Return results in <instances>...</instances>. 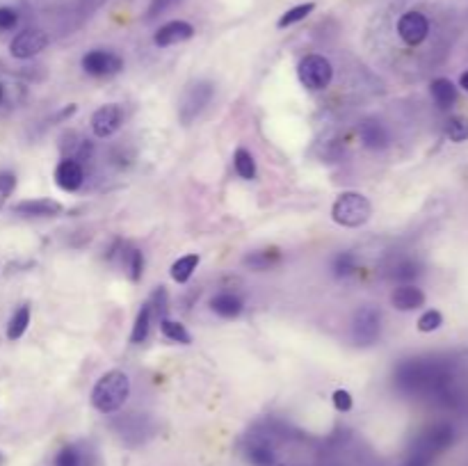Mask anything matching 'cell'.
Here are the masks:
<instances>
[{
  "label": "cell",
  "mask_w": 468,
  "mask_h": 466,
  "mask_svg": "<svg viewBox=\"0 0 468 466\" xmlns=\"http://www.w3.org/2000/svg\"><path fill=\"white\" fill-rule=\"evenodd\" d=\"M128 396H131V380L124 370H110L96 382L94 391H91V405L100 414H112L119 411Z\"/></svg>",
  "instance_id": "6da1fadb"
},
{
  "label": "cell",
  "mask_w": 468,
  "mask_h": 466,
  "mask_svg": "<svg viewBox=\"0 0 468 466\" xmlns=\"http://www.w3.org/2000/svg\"><path fill=\"white\" fill-rule=\"evenodd\" d=\"M372 206L361 192H343L332 206V219L345 228H359L370 219Z\"/></svg>",
  "instance_id": "7a4b0ae2"
},
{
  "label": "cell",
  "mask_w": 468,
  "mask_h": 466,
  "mask_svg": "<svg viewBox=\"0 0 468 466\" xmlns=\"http://www.w3.org/2000/svg\"><path fill=\"white\" fill-rule=\"evenodd\" d=\"M213 96H215L213 82H208V80L192 82V85L186 87V91H183V96L178 101V119L186 126H190L201 112H204L206 105L213 101Z\"/></svg>",
  "instance_id": "3957f363"
},
{
  "label": "cell",
  "mask_w": 468,
  "mask_h": 466,
  "mask_svg": "<svg viewBox=\"0 0 468 466\" xmlns=\"http://www.w3.org/2000/svg\"><path fill=\"white\" fill-rule=\"evenodd\" d=\"M297 76L306 89L320 91L329 87V82L334 78V69H332V62L323 58V55H306V58L299 62Z\"/></svg>",
  "instance_id": "277c9868"
},
{
  "label": "cell",
  "mask_w": 468,
  "mask_h": 466,
  "mask_svg": "<svg viewBox=\"0 0 468 466\" xmlns=\"http://www.w3.org/2000/svg\"><path fill=\"white\" fill-rule=\"evenodd\" d=\"M382 334V316L375 306H361L352 318V341L359 347H370Z\"/></svg>",
  "instance_id": "5b68a950"
},
{
  "label": "cell",
  "mask_w": 468,
  "mask_h": 466,
  "mask_svg": "<svg viewBox=\"0 0 468 466\" xmlns=\"http://www.w3.org/2000/svg\"><path fill=\"white\" fill-rule=\"evenodd\" d=\"M46 46H48V34L44 30H37V27H30V30H23L14 37L12 44H9V53L16 60H30L46 51Z\"/></svg>",
  "instance_id": "8992f818"
},
{
  "label": "cell",
  "mask_w": 468,
  "mask_h": 466,
  "mask_svg": "<svg viewBox=\"0 0 468 466\" xmlns=\"http://www.w3.org/2000/svg\"><path fill=\"white\" fill-rule=\"evenodd\" d=\"M82 69H85L89 76L108 78V76H117V73L124 69V60L110 51H89L85 58H82Z\"/></svg>",
  "instance_id": "52a82bcc"
},
{
  "label": "cell",
  "mask_w": 468,
  "mask_h": 466,
  "mask_svg": "<svg viewBox=\"0 0 468 466\" xmlns=\"http://www.w3.org/2000/svg\"><path fill=\"white\" fill-rule=\"evenodd\" d=\"M398 34L400 39L409 44V46H418L427 39L429 34V21L425 14L420 12H407L400 16L398 21Z\"/></svg>",
  "instance_id": "ba28073f"
},
{
  "label": "cell",
  "mask_w": 468,
  "mask_h": 466,
  "mask_svg": "<svg viewBox=\"0 0 468 466\" xmlns=\"http://www.w3.org/2000/svg\"><path fill=\"white\" fill-rule=\"evenodd\" d=\"M122 122H124L122 108L115 103H108L91 115V131H94V135L100 137V140H105V137L115 135L119 128H122Z\"/></svg>",
  "instance_id": "9c48e42d"
},
{
  "label": "cell",
  "mask_w": 468,
  "mask_h": 466,
  "mask_svg": "<svg viewBox=\"0 0 468 466\" xmlns=\"http://www.w3.org/2000/svg\"><path fill=\"white\" fill-rule=\"evenodd\" d=\"M453 439H455V429L448 423H438L434 427H429L427 432L418 439L416 451H423L429 457H434L441 451H446V448L453 444Z\"/></svg>",
  "instance_id": "30bf717a"
},
{
  "label": "cell",
  "mask_w": 468,
  "mask_h": 466,
  "mask_svg": "<svg viewBox=\"0 0 468 466\" xmlns=\"http://www.w3.org/2000/svg\"><path fill=\"white\" fill-rule=\"evenodd\" d=\"M195 37V27H192L188 21H169L158 27V32L153 34L155 46L160 48H167V46H176L183 44Z\"/></svg>",
  "instance_id": "8fae6325"
},
{
  "label": "cell",
  "mask_w": 468,
  "mask_h": 466,
  "mask_svg": "<svg viewBox=\"0 0 468 466\" xmlns=\"http://www.w3.org/2000/svg\"><path fill=\"white\" fill-rule=\"evenodd\" d=\"M55 183L64 190V192H76L82 183H85V171H82V164L78 160H62L58 167H55Z\"/></svg>",
  "instance_id": "7c38bea8"
},
{
  "label": "cell",
  "mask_w": 468,
  "mask_h": 466,
  "mask_svg": "<svg viewBox=\"0 0 468 466\" xmlns=\"http://www.w3.org/2000/svg\"><path fill=\"white\" fill-rule=\"evenodd\" d=\"M62 210H64L62 204L55 199H25L14 206V213L25 217H55Z\"/></svg>",
  "instance_id": "4fadbf2b"
},
{
  "label": "cell",
  "mask_w": 468,
  "mask_h": 466,
  "mask_svg": "<svg viewBox=\"0 0 468 466\" xmlns=\"http://www.w3.org/2000/svg\"><path fill=\"white\" fill-rule=\"evenodd\" d=\"M391 304L398 311H416L425 304V292L416 288L414 283H402L391 295Z\"/></svg>",
  "instance_id": "5bb4252c"
},
{
  "label": "cell",
  "mask_w": 468,
  "mask_h": 466,
  "mask_svg": "<svg viewBox=\"0 0 468 466\" xmlns=\"http://www.w3.org/2000/svg\"><path fill=\"white\" fill-rule=\"evenodd\" d=\"M359 135H361V142L363 146H368V149H386L389 146V133L386 128H384L379 122H375V119H365L359 126Z\"/></svg>",
  "instance_id": "9a60e30c"
},
{
  "label": "cell",
  "mask_w": 468,
  "mask_h": 466,
  "mask_svg": "<svg viewBox=\"0 0 468 466\" xmlns=\"http://www.w3.org/2000/svg\"><path fill=\"white\" fill-rule=\"evenodd\" d=\"M210 309H213L219 318L231 320L242 313V299L233 295V292H219V295L210 299Z\"/></svg>",
  "instance_id": "2e32d148"
},
{
  "label": "cell",
  "mask_w": 468,
  "mask_h": 466,
  "mask_svg": "<svg viewBox=\"0 0 468 466\" xmlns=\"http://www.w3.org/2000/svg\"><path fill=\"white\" fill-rule=\"evenodd\" d=\"M429 91H432V98L436 101L438 108H453L455 101H457V87L453 80L448 78H436L432 80V85H429Z\"/></svg>",
  "instance_id": "e0dca14e"
},
{
  "label": "cell",
  "mask_w": 468,
  "mask_h": 466,
  "mask_svg": "<svg viewBox=\"0 0 468 466\" xmlns=\"http://www.w3.org/2000/svg\"><path fill=\"white\" fill-rule=\"evenodd\" d=\"M281 261V252L279 250H259V252H252V254H247L245 259H242V263L247 265V268H252V270H256V272H263V270H270V268H274Z\"/></svg>",
  "instance_id": "ac0fdd59"
},
{
  "label": "cell",
  "mask_w": 468,
  "mask_h": 466,
  "mask_svg": "<svg viewBox=\"0 0 468 466\" xmlns=\"http://www.w3.org/2000/svg\"><path fill=\"white\" fill-rule=\"evenodd\" d=\"M199 254H186L181 256L178 261L171 263V279L176 283H186L190 281V277L195 274V270L199 268Z\"/></svg>",
  "instance_id": "d6986e66"
},
{
  "label": "cell",
  "mask_w": 468,
  "mask_h": 466,
  "mask_svg": "<svg viewBox=\"0 0 468 466\" xmlns=\"http://www.w3.org/2000/svg\"><path fill=\"white\" fill-rule=\"evenodd\" d=\"M151 313H153V306L151 302H146L142 304L140 313L135 318V325H133V332H131V343H144L146 336H149V329H151Z\"/></svg>",
  "instance_id": "ffe728a7"
},
{
  "label": "cell",
  "mask_w": 468,
  "mask_h": 466,
  "mask_svg": "<svg viewBox=\"0 0 468 466\" xmlns=\"http://www.w3.org/2000/svg\"><path fill=\"white\" fill-rule=\"evenodd\" d=\"M27 325H30V306H18L14 311L12 320H9V325H7V338H9V341H16V338H21L25 334Z\"/></svg>",
  "instance_id": "44dd1931"
},
{
  "label": "cell",
  "mask_w": 468,
  "mask_h": 466,
  "mask_svg": "<svg viewBox=\"0 0 468 466\" xmlns=\"http://www.w3.org/2000/svg\"><path fill=\"white\" fill-rule=\"evenodd\" d=\"M233 167H235V174L240 179H245V181L256 179V160L247 149H238L233 153Z\"/></svg>",
  "instance_id": "7402d4cb"
},
{
  "label": "cell",
  "mask_w": 468,
  "mask_h": 466,
  "mask_svg": "<svg viewBox=\"0 0 468 466\" xmlns=\"http://www.w3.org/2000/svg\"><path fill=\"white\" fill-rule=\"evenodd\" d=\"M160 329H162V334L167 336L169 341H174V343H183V345H190V343H192V336H190V332L186 329V325L176 323V320L162 318V320H160Z\"/></svg>",
  "instance_id": "603a6c76"
},
{
  "label": "cell",
  "mask_w": 468,
  "mask_h": 466,
  "mask_svg": "<svg viewBox=\"0 0 468 466\" xmlns=\"http://www.w3.org/2000/svg\"><path fill=\"white\" fill-rule=\"evenodd\" d=\"M446 135L450 137L453 142H466L468 140V117L457 115L453 119H448Z\"/></svg>",
  "instance_id": "cb8c5ba5"
},
{
  "label": "cell",
  "mask_w": 468,
  "mask_h": 466,
  "mask_svg": "<svg viewBox=\"0 0 468 466\" xmlns=\"http://www.w3.org/2000/svg\"><path fill=\"white\" fill-rule=\"evenodd\" d=\"M247 457H249V462L256 466H272L274 464L272 448L265 444H252L249 448H247Z\"/></svg>",
  "instance_id": "d4e9b609"
},
{
  "label": "cell",
  "mask_w": 468,
  "mask_h": 466,
  "mask_svg": "<svg viewBox=\"0 0 468 466\" xmlns=\"http://www.w3.org/2000/svg\"><path fill=\"white\" fill-rule=\"evenodd\" d=\"M316 9V5L313 3H304V5H297V7H292V9H288L286 14H283L281 18H279V27H288V25H295V23H299V21H304V18L313 12Z\"/></svg>",
  "instance_id": "484cf974"
},
{
  "label": "cell",
  "mask_w": 468,
  "mask_h": 466,
  "mask_svg": "<svg viewBox=\"0 0 468 466\" xmlns=\"http://www.w3.org/2000/svg\"><path fill=\"white\" fill-rule=\"evenodd\" d=\"M356 270V256L352 252H343L334 259V274L336 277H350Z\"/></svg>",
  "instance_id": "4316f807"
},
{
  "label": "cell",
  "mask_w": 468,
  "mask_h": 466,
  "mask_svg": "<svg viewBox=\"0 0 468 466\" xmlns=\"http://www.w3.org/2000/svg\"><path fill=\"white\" fill-rule=\"evenodd\" d=\"M441 325H443V316L438 313L436 309H429V311H425V313L418 318V332H423V334L436 332V329L441 327Z\"/></svg>",
  "instance_id": "83f0119b"
},
{
  "label": "cell",
  "mask_w": 468,
  "mask_h": 466,
  "mask_svg": "<svg viewBox=\"0 0 468 466\" xmlns=\"http://www.w3.org/2000/svg\"><path fill=\"white\" fill-rule=\"evenodd\" d=\"M55 466H82V455L78 453V448L67 446L55 457Z\"/></svg>",
  "instance_id": "f1b7e54d"
},
{
  "label": "cell",
  "mask_w": 468,
  "mask_h": 466,
  "mask_svg": "<svg viewBox=\"0 0 468 466\" xmlns=\"http://www.w3.org/2000/svg\"><path fill=\"white\" fill-rule=\"evenodd\" d=\"M128 270H131V279L140 281L142 272H144V256L140 250H131L128 252Z\"/></svg>",
  "instance_id": "f546056e"
},
{
  "label": "cell",
  "mask_w": 468,
  "mask_h": 466,
  "mask_svg": "<svg viewBox=\"0 0 468 466\" xmlns=\"http://www.w3.org/2000/svg\"><path fill=\"white\" fill-rule=\"evenodd\" d=\"M181 0H151L149 9H146V21H153V18H158L160 14H164L167 9H171L174 5H178Z\"/></svg>",
  "instance_id": "4dcf8cb0"
},
{
  "label": "cell",
  "mask_w": 468,
  "mask_h": 466,
  "mask_svg": "<svg viewBox=\"0 0 468 466\" xmlns=\"http://www.w3.org/2000/svg\"><path fill=\"white\" fill-rule=\"evenodd\" d=\"M418 272H420V270H418V265H416V263L405 261V263L396 265V270H393V277L400 279V281H409V279L418 277Z\"/></svg>",
  "instance_id": "1f68e13d"
},
{
  "label": "cell",
  "mask_w": 468,
  "mask_h": 466,
  "mask_svg": "<svg viewBox=\"0 0 468 466\" xmlns=\"http://www.w3.org/2000/svg\"><path fill=\"white\" fill-rule=\"evenodd\" d=\"M14 188H16L14 174H0V208L5 206V201L14 192Z\"/></svg>",
  "instance_id": "d6a6232c"
},
{
  "label": "cell",
  "mask_w": 468,
  "mask_h": 466,
  "mask_svg": "<svg viewBox=\"0 0 468 466\" xmlns=\"http://www.w3.org/2000/svg\"><path fill=\"white\" fill-rule=\"evenodd\" d=\"M334 407L338 409V411H350L352 409V405H354V400H352V396H350V391H345V389H338V391H334Z\"/></svg>",
  "instance_id": "836d02e7"
},
{
  "label": "cell",
  "mask_w": 468,
  "mask_h": 466,
  "mask_svg": "<svg viewBox=\"0 0 468 466\" xmlns=\"http://www.w3.org/2000/svg\"><path fill=\"white\" fill-rule=\"evenodd\" d=\"M18 23V14L12 7H0V30H12Z\"/></svg>",
  "instance_id": "e575fe53"
},
{
  "label": "cell",
  "mask_w": 468,
  "mask_h": 466,
  "mask_svg": "<svg viewBox=\"0 0 468 466\" xmlns=\"http://www.w3.org/2000/svg\"><path fill=\"white\" fill-rule=\"evenodd\" d=\"M432 460H434V457H429L427 453L416 451V448H414V451H411V455L407 457L402 466H429V464H432Z\"/></svg>",
  "instance_id": "d590c367"
},
{
  "label": "cell",
  "mask_w": 468,
  "mask_h": 466,
  "mask_svg": "<svg viewBox=\"0 0 468 466\" xmlns=\"http://www.w3.org/2000/svg\"><path fill=\"white\" fill-rule=\"evenodd\" d=\"M460 85H462V89H466V91H468V71H464V73H462Z\"/></svg>",
  "instance_id": "8d00e7d4"
},
{
  "label": "cell",
  "mask_w": 468,
  "mask_h": 466,
  "mask_svg": "<svg viewBox=\"0 0 468 466\" xmlns=\"http://www.w3.org/2000/svg\"><path fill=\"white\" fill-rule=\"evenodd\" d=\"M3 96H5V87L0 85V101H3Z\"/></svg>",
  "instance_id": "74e56055"
}]
</instances>
